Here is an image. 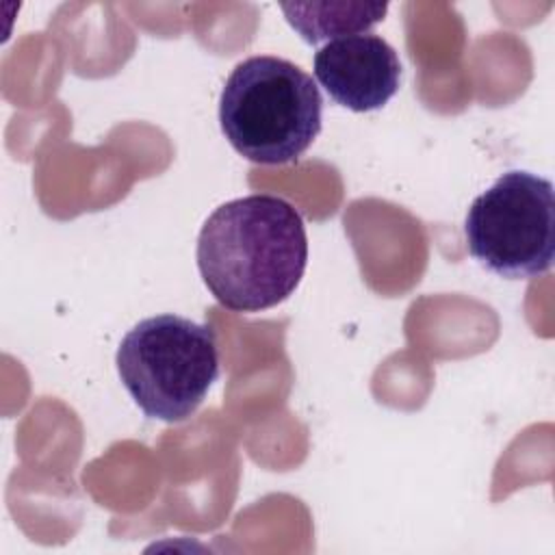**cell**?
<instances>
[{"label":"cell","instance_id":"obj_2","mask_svg":"<svg viewBox=\"0 0 555 555\" xmlns=\"http://www.w3.org/2000/svg\"><path fill=\"white\" fill-rule=\"evenodd\" d=\"M323 98L299 65L256 54L241 61L219 95V124L230 145L251 163L297 160L321 132Z\"/></svg>","mask_w":555,"mask_h":555},{"label":"cell","instance_id":"obj_4","mask_svg":"<svg viewBox=\"0 0 555 555\" xmlns=\"http://www.w3.org/2000/svg\"><path fill=\"white\" fill-rule=\"evenodd\" d=\"M468 251L507 280L546 273L555 258V191L531 171L501 173L479 193L464 219Z\"/></svg>","mask_w":555,"mask_h":555},{"label":"cell","instance_id":"obj_5","mask_svg":"<svg viewBox=\"0 0 555 555\" xmlns=\"http://www.w3.org/2000/svg\"><path fill=\"white\" fill-rule=\"evenodd\" d=\"M314 78L340 106L369 113L397 93L401 63L395 48L379 35H351L319 48Z\"/></svg>","mask_w":555,"mask_h":555},{"label":"cell","instance_id":"obj_3","mask_svg":"<svg viewBox=\"0 0 555 555\" xmlns=\"http://www.w3.org/2000/svg\"><path fill=\"white\" fill-rule=\"evenodd\" d=\"M115 362L145 416L178 423L199 408L219 377L217 334L180 314L147 317L121 338Z\"/></svg>","mask_w":555,"mask_h":555},{"label":"cell","instance_id":"obj_6","mask_svg":"<svg viewBox=\"0 0 555 555\" xmlns=\"http://www.w3.org/2000/svg\"><path fill=\"white\" fill-rule=\"evenodd\" d=\"M286 22L310 46L323 39H340L369 30L388 11L386 2H282Z\"/></svg>","mask_w":555,"mask_h":555},{"label":"cell","instance_id":"obj_1","mask_svg":"<svg viewBox=\"0 0 555 555\" xmlns=\"http://www.w3.org/2000/svg\"><path fill=\"white\" fill-rule=\"evenodd\" d=\"M308 236L299 210L275 195H245L212 210L197 236V267L234 312L282 304L301 282Z\"/></svg>","mask_w":555,"mask_h":555}]
</instances>
